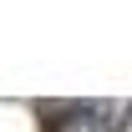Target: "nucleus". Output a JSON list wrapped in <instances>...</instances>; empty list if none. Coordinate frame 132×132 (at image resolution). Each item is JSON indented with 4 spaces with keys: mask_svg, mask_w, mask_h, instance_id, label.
<instances>
[{
    "mask_svg": "<svg viewBox=\"0 0 132 132\" xmlns=\"http://www.w3.org/2000/svg\"><path fill=\"white\" fill-rule=\"evenodd\" d=\"M66 122L61 127H46V132H112L117 122V107H102V102H86V107H66Z\"/></svg>",
    "mask_w": 132,
    "mask_h": 132,
    "instance_id": "1",
    "label": "nucleus"
}]
</instances>
